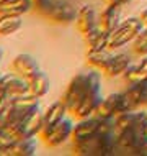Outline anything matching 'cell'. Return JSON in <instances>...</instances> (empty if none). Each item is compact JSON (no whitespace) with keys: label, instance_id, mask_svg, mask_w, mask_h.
Here are the masks:
<instances>
[{"label":"cell","instance_id":"6da1fadb","mask_svg":"<svg viewBox=\"0 0 147 156\" xmlns=\"http://www.w3.org/2000/svg\"><path fill=\"white\" fill-rule=\"evenodd\" d=\"M118 133V132H116ZM116 133H98L83 141L74 143L75 154L80 156H110L119 150Z\"/></svg>","mask_w":147,"mask_h":156},{"label":"cell","instance_id":"7a4b0ae2","mask_svg":"<svg viewBox=\"0 0 147 156\" xmlns=\"http://www.w3.org/2000/svg\"><path fill=\"white\" fill-rule=\"evenodd\" d=\"M144 30V25H142L141 18L131 16V18L121 22L116 27V30L110 33V49L115 48H121V46L131 43L137 38V35Z\"/></svg>","mask_w":147,"mask_h":156},{"label":"cell","instance_id":"3957f363","mask_svg":"<svg viewBox=\"0 0 147 156\" xmlns=\"http://www.w3.org/2000/svg\"><path fill=\"white\" fill-rule=\"evenodd\" d=\"M88 87H87V74L80 73L77 76H74L70 79L69 86H67L65 94L62 95V102L65 104L67 110L69 112H75V108L79 107V104L82 102V99L87 95Z\"/></svg>","mask_w":147,"mask_h":156},{"label":"cell","instance_id":"277c9868","mask_svg":"<svg viewBox=\"0 0 147 156\" xmlns=\"http://www.w3.org/2000/svg\"><path fill=\"white\" fill-rule=\"evenodd\" d=\"M74 132V123L69 119H62L61 122H57L56 125L48 126V128H43L41 132V138L48 146H59L62 143H65L72 136Z\"/></svg>","mask_w":147,"mask_h":156},{"label":"cell","instance_id":"5b68a950","mask_svg":"<svg viewBox=\"0 0 147 156\" xmlns=\"http://www.w3.org/2000/svg\"><path fill=\"white\" fill-rule=\"evenodd\" d=\"M116 135H118V145H119V150H124V151H128V153H131V154H134L145 143L142 128L119 130Z\"/></svg>","mask_w":147,"mask_h":156},{"label":"cell","instance_id":"8992f818","mask_svg":"<svg viewBox=\"0 0 147 156\" xmlns=\"http://www.w3.org/2000/svg\"><path fill=\"white\" fill-rule=\"evenodd\" d=\"M100 132V119L96 117H85V119H79V122L74 125L72 132V141H83L88 138L98 135Z\"/></svg>","mask_w":147,"mask_h":156},{"label":"cell","instance_id":"52a82bcc","mask_svg":"<svg viewBox=\"0 0 147 156\" xmlns=\"http://www.w3.org/2000/svg\"><path fill=\"white\" fill-rule=\"evenodd\" d=\"M116 120V130H126V128H144L147 123V110H129L115 117Z\"/></svg>","mask_w":147,"mask_h":156},{"label":"cell","instance_id":"ba28073f","mask_svg":"<svg viewBox=\"0 0 147 156\" xmlns=\"http://www.w3.org/2000/svg\"><path fill=\"white\" fill-rule=\"evenodd\" d=\"M3 90L8 99H16L20 95H25V94H29V89H28V81L22 76H18L16 73H8V74H3Z\"/></svg>","mask_w":147,"mask_h":156},{"label":"cell","instance_id":"9c48e42d","mask_svg":"<svg viewBox=\"0 0 147 156\" xmlns=\"http://www.w3.org/2000/svg\"><path fill=\"white\" fill-rule=\"evenodd\" d=\"M121 99H123V92H116V94H110L108 97H105L96 107L93 115L96 119H115L119 113Z\"/></svg>","mask_w":147,"mask_h":156},{"label":"cell","instance_id":"30bf717a","mask_svg":"<svg viewBox=\"0 0 147 156\" xmlns=\"http://www.w3.org/2000/svg\"><path fill=\"white\" fill-rule=\"evenodd\" d=\"M12 69H13V73H16L18 76L28 79L29 76H33L35 73L39 71V64H38V61L31 56V54L22 53V54H16L15 56L13 62H12Z\"/></svg>","mask_w":147,"mask_h":156},{"label":"cell","instance_id":"8fae6325","mask_svg":"<svg viewBox=\"0 0 147 156\" xmlns=\"http://www.w3.org/2000/svg\"><path fill=\"white\" fill-rule=\"evenodd\" d=\"M75 25H77V30L80 31L83 36H85L88 31H92L93 28H96V27H98V20H96L95 8L92 5L80 7V8H79V12H77Z\"/></svg>","mask_w":147,"mask_h":156},{"label":"cell","instance_id":"7c38bea8","mask_svg":"<svg viewBox=\"0 0 147 156\" xmlns=\"http://www.w3.org/2000/svg\"><path fill=\"white\" fill-rule=\"evenodd\" d=\"M103 100L102 97V90H88L87 95L82 99V102L79 104V107L75 108L74 115L77 117V119H85V117H92L96 110V107L100 105V102Z\"/></svg>","mask_w":147,"mask_h":156},{"label":"cell","instance_id":"4fadbf2b","mask_svg":"<svg viewBox=\"0 0 147 156\" xmlns=\"http://www.w3.org/2000/svg\"><path fill=\"white\" fill-rule=\"evenodd\" d=\"M119 16H121V3L111 2L105 10L102 12V16L98 20L100 28L108 33H113L116 27L119 25Z\"/></svg>","mask_w":147,"mask_h":156},{"label":"cell","instance_id":"5bb4252c","mask_svg":"<svg viewBox=\"0 0 147 156\" xmlns=\"http://www.w3.org/2000/svg\"><path fill=\"white\" fill-rule=\"evenodd\" d=\"M131 66V58L126 53L119 54H113L110 58V61L106 62V66L102 69V73L108 77H116V76H123L124 71Z\"/></svg>","mask_w":147,"mask_h":156},{"label":"cell","instance_id":"9a60e30c","mask_svg":"<svg viewBox=\"0 0 147 156\" xmlns=\"http://www.w3.org/2000/svg\"><path fill=\"white\" fill-rule=\"evenodd\" d=\"M77 12L79 10H75L65 0H56V5H54L49 18L57 23H72L77 18Z\"/></svg>","mask_w":147,"mask_h":156},{"label":"cell","instance_id":"2e32d148","mask_svg":"<svg viewBox=\"0 0 147 156\" xmlns=\"http://www.w3.org/2000/svg\"><path fill=\"white\" fill-rule=\"evenodd\" d=\"M85 41L88 46V51H100V49H110V33L100 28V25L88 31L85 35Z\"/></svg>","mask_w":147,"mask_h":156},{"label":"cell","instance_id":"e0dca14e","mask_svg":"<svg viewBox=\"0 0 147 156\" xmlns=\"http://www.w3.org/2000/svg\"><path fill=\"white\" fill-rule=\"evenodd\" d=\"M26 81H28L29 94L39 97V99L48 94V92H49V87H51L49 77L46 76V73H43V71H38V73H35L33 76H29Z\"/></svg>","mask_w":147,"mask_h":156},{"label":"cell","instance_id":"ac0fdd59","mask_svg":"<svg viewBox=\"0 0 147 156\" xmlns=\"http://www.w3.org/2000/svg\"><path fill=\"white\" fill-rule=\"evenodd\" d=\"M123 94L126 95V99L129 100V104L134 108L144 107V100L147 95V81L145 82H137V84H129V87L126 89Z\"/></svg>","mask_w":147,"mask_h":156},{"label":"cell","instance_id":"d6986e66","mask_svg":"<svg viewBox=\"0 0 147 156\" xmlns=\"http://www.w3.org/2000/svg\"><path fill=\"white\" fill-rule=\"evenodd\" d=\"M33 8V0H2L0 13L8 15H25Z\"/></svg>","mask_w":147,"mask_h":156},{"label":"cell","instance_id":"ffe728a7","mask_svg":"<svg viewBox=\"0 0 147 156\" xmlns=\"http://www.w3.org/2000/svg\"><path fill=\"white\" fill-rule=\"evenodd\" d=\"M65 112H69V110H67L65 104L62 102V99L57 100V102H54V104H51L44 110V128L56 125L57 122L65 119Z\"/></svg>","mask_w":147,"mask_h":156},{"label":"cell","instance_id":"44dd1931","mask_svg":"<svg viewBox=\"0 0 147 156\" xmlns=\"http://www.w3.org/2000/svg\"><path fill=\"white\" fill-rule=\"evenodd\" d=\"M23 25L22 15H8V13H0V35L8 36L12 33L18 31Z\"/></svg>","mask_w":147,"mask_h":156},{"label":"cell","instance_id":"7402d4cb","mask_svg":"<svg viewBox=\"0 0 147 156\" xmlns=\"http://www.w3.org/2000/svg\"><path fill=\"white\" fill-rule=\"evenodd\" d=\"M12 100V105L20 112H25V113H29L36 108H39V97L33 95V94H25V95H20L16 99H10Z\"/></svg>","mask_w":147,"mask_h":156},{"label":"cell","instance_id":"603a6c76","mask_svg":"<svg viewBox=\"0 0 147 156\" xmlns=\"http://www.w3.org/2000/svg\"><path fill=\"white\" fill-rule=\"evenodd\" d=\"M36 153V138H25L12 143V156H33Z\"/></svg>","mask_w":147,"mask_h":156},{"label":"cell","instance_id":"cb8c5ba5","mask_svg":"<svg viewBox=\"0 0 147 156\" xmlns=\"http://www.w3.org/2000/svg\"><path fill=\"white\" fill-rule=\"evenodd\" d=\"M113 54L106 49H100V51H88L87 53V61L88 64L92 67H95V69H100L102 71L105 66H106V62L110 61V58Z\"/></svg>","mask_w":147,"mask_h":156},{"label":"cell","instance_id":"d4e9b609","mask_svg":"<svg viewBox=\"0 0 147 156\" xmlns=\"http://www.w3.org/2000/svg\"><path fill=\"white\" fill-rule=\"evenodd\" d=\"M123 77H124V81L128 82V84H137V82H145L147 81V73L142 67L137 64V66H129L128 69L124 71V74H123Z\"/></svg>","mask_w":147,"mask_h":156},{"label":"cell","instance_id":"484cf974","mask_svg":"<svg viewBox=\"0 0 147 156\" xmlns=\"http://www.w3.org/2000/svg\"><path fill=\"white\" fill-rule=\"evenodd\" d=\"M132 48L134 53L139 54V56H147V28H144L137 38L132 41Z\"/></svg>","mask_w":147,"mask_h":156},{"label":"cell","instance_id":"4316f807","mask_svg":"<svg viewBox=\"0 0 147 156\" xmlns=\"http://www.w3.org/2000/svg\"><path fill=\"white\" fill-rule=\"evenodd\" d=\"M54 5H56V0H33V8H36L41 15L46 16L51 15Z\"/></svg>","mask_w":147,"mask_h":156},{"label":"cell","instance_id":"83f0119b","mask_svg":"<svg viewBox=\"0 0 147 156\" xmlns=\"http://www.w3.org/2000/svg\"><path fill=\"white\" fill-rule=\"evenodd\" d=\"M139 18H141L142 25H144V28H147V8H145V10L141 13V16H139Z\"/></svg>","mask_w":147,"mask_h":156},{"label":"cell","instance_id":"f1b7e54d","mask_svg":"<svg viewBox=\"0 0 147 156\" xmlns=\"http://www.w3.org/2000/svg\"><path fill=\"white\" fill-rule=\"evenodd\" d=\"M139 66L147 73V56H142V59H141V62H139Z\"/></svg>","mask_w":147,"mask_h":156},{"label":"cell","instance_id":"f546056e","mask_svg":"<svg viewBox=\"0 0 147 156\" xmlns=\"http://www.w3.org/2000/svg\"><path fill=\"white\" fill-rule=\"evenodd\" d=\"M142 133H144V138H145V141H147V123L144 125V128H142Z\"/></svg>","mask_w":147,"mask_h":156},{"label":"cell","instance_id":"4dcf8cb0","mask_svg":"<svg viewBox=\"0 0 147 156\" xmlns=\"http://www.w3.org/2000/svg\"><path fill=\"white\" fill-rule=\"evenodd\" d=\"M116 3H121V5H123V3H126V2H129V0H115Z\"/></svg>","mask_w":147,"mask_h":156},{"label":"cell","instance_id":"1f68e13d","mask_svg":"<svg viewBox=\"0 0 147 156\" xmlns=\"http://www.w3.org/2000/svg\"><path fill=\"white\" fill-rule=\"evenodd\" d=\"M2 58H3V51H2V48H0V61H2Z\"/></svg>","mask_w":147,"mask_h":156},{"label":"cell","instance_id":"d6a6232c","mask_svg":"<svg viewBox=\"0 0 147 156\" xmlns=\"http://www.w3.org/2000/svg\"><path fill=\"white\" fill-rule=\"evenodd\" d=\"M110 2H115V0H110Z\"/></svg>","mask_w":147,"mask_h":156},{"label":"cell","instance_id":"836d02e7","mask_svg":"<svg viewBox=\"0 0 147 156\" xmlns=\"http://www.w3.org/2000/svg\"><path fill=\"white\" fill-rule=\"evenodd\" d=\"M0 2H2V0H0Z\"/></svg>","mask_w":147,"mask_h":156}]
</instances>
